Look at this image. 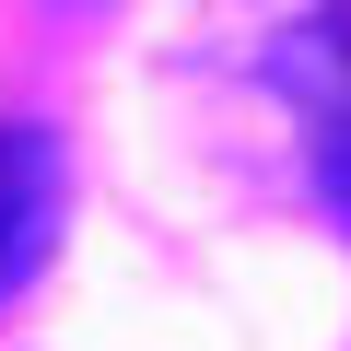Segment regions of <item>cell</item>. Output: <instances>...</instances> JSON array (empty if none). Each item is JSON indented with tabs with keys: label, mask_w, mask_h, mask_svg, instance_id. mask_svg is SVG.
<instances>
[{
	"label": "cell",
	"mask_w": 351,
	"mask_h": 351,
	"mask_svg": "<svg viewBox=\"0 0 351 351\" xmlns=\"http://www.w3.org/2000/svg\"><path fill=\"white\" fill-rule=\"evenodd\" d=\"M47 234H59V141L0 129V304L47 269Z\"/></svg>",
	"instance_id": "1"
}]
</instances>
